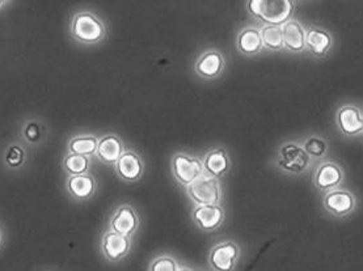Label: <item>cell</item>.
Wrapping results in <instances>:
<instances>
[{
	"label": "cell",
	"mask_w": 363,
	"mask_h": 271,
	"mask_svg": "<svg viewBox=\"0 0 363 271\" xmlns=\"http://www.w3.org/2000/svg\"><path fill=\"white\" fill-rule=\"evenodd\" d=\"M324 207L325 210L334 217H346L352 214L357 205L355 196L350 192L343 189H334L328 192L324 196Z\"/></svg>",
	"instance_id": "obj_7"
},
{
	"label": "cell",
	"mask_w": 363,
	"mask_h": 271,
	"mask_svg": "<svg viewBox=\"0 0 363 271\" xmlns=\"http://www.w3.org/2000/svg\"><path fill=\"white\" fill-rule=\"evenodd\" d=\"M3 4H6V1H3V0H0V7L3 6Z\"/></svg>",
	"instance_id": "obj_29"
},
{
	"label": "cell",
	"mask_w": 363,
	"mask_h": 271,
	"mask_svg": "<svg viewBox=\"0 0 363 271\" xmlns=\"http://www.w3.org/2000/svg\"><path fill=\"white\" fill-rule=\"evenodd\" d=\"M282 28L284 44L293 53H302L306 49V29L300 22L290 20Z\"/></svg>",
	"instance_id": "obj_18"
},
{
	"label": "cell",
	"mask_w": 363,
	"mask_h": 271,
	"mask_svg": "<svg viewBox=\"0 0 363 271\" xmlns=\"http://www.w3.org/2000/svg\"><path fill=\"white\" fill-rule=\"evenodd\" d=\"M339 130L345 137H355L363 132L362 111L354 105H343L336 114Z\"/></svg>",
	"instance_id": "obj_9"
},
{
	"label": "cell",
	"mask_w": 363,
	"mask_h": 271,
	"mask_svg": "<svg viewBox=\"0 0 363 271\" xmlns=\"http://www.w3.org/2000/svg\"><path fill=\"white\" fill-rule=\"evenodd\" d=\"M139 227V219L135 210L129 205L118 207L110 219V231L120 233L122 236H132Z\"/></svg>",
	"instance_id": "obj_12"
},
{
	"label": "cell",
	"mask_w": 363,
	"mask_h": 271,
	"mask_svg": "<svg viewBox=\"0 0 363 271\" xmlns=\"http://www.w3.org/2000/svg\"><path fill=\"white\" fill-rule=\"evenodd\" d=\"M25 138L29 141H36L40 138V127L36 122H31L26 125L25 130H24Z\"/></svg>",
	"instance_id": "obj_27"
},
{
	"label": "cell",
	"mask_w": 363,
	"mask_h": 271,
	"mask_svg": "<svg viewBox=\"0 0 363 271\" xmlns=\"http://www.w3.org/2000/svg\"><path fill=\"white\" fill-rule=\"evenodd\" d=\"M260 32H261V38H263L264 47L272 50V52H279V50L285 49L284 34H282V28L281 26L265 25L263 29H260Z\"/></svg>",
	"instance_id": "obj_22"
},
{
	"label": "cell",
	"mask_w": 363,
	"mask_h": 271,
	"mask_svg": "<svg viewBox=\"0 0 363 271\" xmlns=\"http://www.w3.org/2000/svg\"><path fill=\"white\" fill-rule=\"evenodd\" d=\"M63 169L70 176L86 174L89 169V159L87 156H79L74 153H68L63 159Z\"/></svg>",
	"instance_id": "obj_23"
},
{
	"label": "cell",
	"mask_w": 363,
	"mask_h": 271,
	"mask_svg": "<svg viewBox=\"0 0 363 271\" xmlns=\"http://www.w3.org/2000/svg\"><path fill=\"white\" fill-rule=\"evenodd\" d=\"M101 250L107 260L117 262L125 258L130 250V240L128 236H122L113 231L104 233L101 240Z\"/></svg>",
	"instance_id": "obj_10"
},
{
	"label": "cell",
	"mask_w": 363,
	"mask_h": 271,
	"mask_svg": "<svg viewBox=\"0 0 363 271\" xmlns=\"http://www.w3.org/2000/svg\"><path fill=\"white\" fill-rule=\"evenodd\" d=\"M123 152L125 147L121 139L114 134H108L100 139L96 156L100 162L108 165H114L120 160Z\"/></svg>",
	"instance_id": "obj_15"
},
{
	"label": "cell",
	"mask_w": 363,
	"mask_h": 271,
	"mask_svg": "<svg viewBox=\"0 0 363 271\" xmlns=\"http://www.w3.org/2000/svg\"><path fill=\"white\" fill-rule=\"evenodd\" d=\"M202 164H203L205 173L209 174L211 177H215L218 180L227 173L231 167L230 156L224 148H215V150L208 152L203 157Z\"/></svg>",
	"instance_id": "obj_16"
},
{
	"label": "cell",
	"mask_w": 363,
	"mask_h": 271,
	"mask_svg": "<svg viewBox=\"0 0 363 271\" xmlns=\"http://www.w3.org/2000/svg\"><path fill=\"white\" fill-rule=\"evenodd\" d=\"M0 244H1V232H0Z\"/></svg>",
	"instance_id": "obj_30"
},
{
	"label": "cell",
	"mask_w": 363,
	"mask_h": 271,
	"mask_svg": "<svg viewBox=\"0 0 363 271\" xmlns=\"http://www.w3.org/2000/svg\"><path fill=\"white\" fill-rule=\"evenodd\" d=\"M177 271H193L192 269H189V268H180Z\"/></svg>",
	"instance_id": "obj_28"
},
{
	"label": "cell",
	"mask_w": 363,
	"mask_h": 271,
	"mask_svg": "<svg viewBox=\"0 0 363 271\" xmlns=\"http://www.w3.org/2000/svg\"><path fill=\"white\" fill-rule=\"evenodd\" d=\"M96 180L88 173L71 176L67 183L70 194L77 199H89L96 193Z\"/></svg>",
	"instance_id": "obj_19"
},
{
	"label": "cell",
	"mask_w": 363,
	"mask_h": 271,
	"mask_svg": "<svg viewBox=\"0 0 363 271\" xmlns=\"http://www.w3.org/2000/svg\"><path fill=\"white\" fill-rule=\"evenodd\" d=\"M24 150L19 146H11L7 151L6 155V162L7 164L12 167V168H16V167H20L24 163Z\"/></svg>",
	"instance_id": "obj_26"
},
{
	"label": "cell",
	"mask_w": 363,
	"mask_h": 271,
	"mask_svg": "<svg viewBox=\"0 0 363 271\" xmlns=\"http://www.w3.org/2000/svg\"><path fill=\"white\" fill-rule=\"evenodd\" d=\"M302 147H303V150L306 151L309 157L311 156L323 157L325 155L327 150H328L327 141H324L323 138H320V137H316V135L309 137V139L302 144Z\"/></svg>",
	"instance_id": "obj_24"
},
{
	"label": "cell",
	"mask_w": 363,
	"mask_h": 271,
	"mask_svg": "<svg viewBox=\"0 0 363 271\" xmlns=\"http://www.w3.org/2000/svg\"><path fill=\"white\" fill-rule=\"evenodd\" d=\"M240 256V248L233 241H223L210 251V266L215 271H233Z\"/></svg>",
	"instance_id": "obj_6"
},
{
	"label": "cell",
	"mask_w": 363,
	"mask_h": 271,
	"mask_svg": "<svg viewBox=\"0 0 363 271\" xmlns=\"http://www.w3.org/2000/svg\"><path fill=\"white\" fill-rule=\"evenodd\" d=\"M70 29L72 37L83 44H98L107 34L105 25L98 16L89 12L75 15Z\"/></svg>",
	"instance_id": "obj_2"
},
{
	"label": "cell",
	"mask_w": 363,
	"mask_h": 271,
	"mask_svg": "<svg viewBox=\"0 0 363 271\" xmlns=\"http://www.w3.org/2000/svg\"><path fill=\"white\" fill-rule=\"evenodd\" d=\"M333 46V38L330 32L321 28H309L306 31V47L311 54L324 58Z\"/></svg>",
	"instance_id": "obj_17"
},
{
	"label": "cell",
	"mask_w": 363,
	"mask_h": 271,
	"mask_svg": "<svg viewBox=\"0 0 363 271\" xmlns=\"http://www.w3.org/2000/svg\"><path fill=\"white\" fill-rule=\"evenodd\" d=\"M117 176L123 181H138L144 174V167L138 153L134 151H125L120 160L114 164Z\"/></svg>",
	"instance_id": "obj_13"
},
{
	"label": "cell",
	"mask_w": 363,
	"mask_h": 271,
	"mask_svg": "<svg viewBox=\"0 0 363 271\" xmlns=\"http://www.w3.org/2000/svg\"><path fill=\"white\" fill-rule=\"evenodd\" d=\"M224 217H226L224 210L220 205L196 206L192 212V217L196 226L205 232L218 229L222 226Z\"/></svg>",
	"instance_id": "obj_8"
},
{
	"label": "cell",
	"mask_w": 363,
	"mask_h": 271,
	"mask_svg": "<svg viewBox=\"0 0 363 271\" xmlns=\"http://www.w3.org/2000/svg\"><path fill=\"white\" fill-rule=\"evenodd\" d=\"M311 157L298 143L288 141L279 147L278 151V167L284 172L300 174L309 169Z\"/></svg>",
	"instance_id": "obj_4"
},
{
	"label": "cell",
	"mask_w": 363,
	"mask_h": 271,
	"mask_svg": "<svg viewBox=\"0 0 363 271\" xmlns=\"http://www.w3.org/2000/svg\"><path fill=\"white\" fill-rule=\"evenodd\" d=\"M343 181L341 167L333 162L320 164L314 176V184L321 192H332L339 187Z\"/></svg>",
	"instance_id": "obj_11"
},
{
	"label": "cell",
	"mask_w": 363,
	"mask_h": 271,
	"mask_svg": "<svg viewBox=\"0 0 363 271\" xmlns=\"http://www.w3.org/2000/svg\"><path fill=\"white\" fill-rule=\"evenodd\" d=\"M178 269L177 261L171 256L157 257L150 265V271H177Z\"/></svg>",
	"instance_id": "obj_25"
},
{
	"label": "cell",
	"mask_w": 363,
	"mask_h": 271,
	"mask_svg": "<svg viewBox=\"0 0 363 271\" xmlns=\"http://www.w3.org/2000/svg\"><path fill=\"white\" fill-rule=\"evenodd\" d=\"M236 46L242 54H258L264 49L261 32L257 28H244L236 38Z\"/></svg>",
	"instance_id": "obj_20"
},
{
	"label": "cell",
	"mask_w": 363,
	"mask_h": 271,
	"mask_svg": "<svg viewBox=\"0 0 363 271\" xmlns=\"http://www.w3.org/2000/svg\"><path fill=\"white\" fill-rule=\"evenodd\" d=\"M172 172L177 183L187 187L205 173V169L199 157L187 153H176L172 159Z\"/></svg>",
	"instance_id": "obj_5"
},
{
	"label": "cell",
	"mask_w": 363,
	"mask_h": 271,
	"mask_svg": "<svg viewBox=\"0 0 363 271\" xmlns=\"http://www.w3.org/2000/svg\"><path fill=\"white\" fill-rule=\"evenodd\" d=\"M247 7L251 15L266 25L282 26L290 22L295 3L291 0H251Z\"/></svg>",
	"instance_id": "obj_1"
},
{
	"label": "cell",
	"mask_w": 363,
	"mask_h": 271,
	"mask_svg": "<svg viewBox=\"0 0 363 271\" xmlns=\"http://www.w3.org/2000/svg\"><path fill=\"white\" fill-rule=\"evenodd\" d=\"M187 196L196 203V206L205 205H219L220 192L219 180L203 173L199 180L187 187Z\"/></svg>",
	"instance_id": "obj_3"
},
{
	"label": "cell",
	"mask_w": 363,
	"mask_h": 271,
	"mask_svg": "<svg viewBox=\"0 0 363 271\" xmlns=\"http://www.w3.org/2000/svg\"><path fill=\"white\" fill-rule=\"evenodd\" d=\"M99 139L95 135H77L68 143L70 153L79 156H92L96 155Z\"/></svg>",
	"instance_id": "obj_21"
},
{
	"label": "cell",
	"mask_w": 363,
	"mask_h": 271,
	"mask_svg": "<svg viewBox=\"0 0 363 271\" xmlns=\"http://www.w3.org/2000/svg\"><path fill=\"white\" fill-rule=\"evenodd\" d=\"M226 61L223 54L218 50H206L199 56L194 65L197 75L203 79H215L223 72Z\"/></svg>",
	"instance_id": "obj_14"
}]
</instances>
